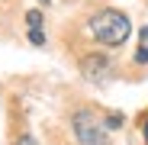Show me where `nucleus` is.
<instances>
[{
    "mask_svg": "<svg viewBox=\"0 0 148 145\" xmlns=\"http://www.w3.org/2000/svg\"><path fill=\"white\" fill-rule=\"evenodd\" d=\"M90 36L97 42L116 48V45H122L132 36V23H129L126 13H119V10H100V13L90 16Z\"/></svg>",
    "mask_w": 148,
    "mask_h": 145,
    "instance_id": "nucleus-1",
    "label": "nucleus"
},
{
    "mask_svg": "<svg viewBox=\"0 0 148 145\" xmlns=\"http://www.w3.org/2000/svg\"><path fill=\"white\" fill-rule=\"evenodd\" d=\"M74 135H77L81 145H110L106 126H103L90 110H81L77 116H74Z\"/></svg>",
    "mask_w": 148,
    "mask_h": 145,
    "instance_id": "nucleus-2",
    "label": "nucleus"
},
{
    "mask_svg": "<svg viewBox=\"0 0 148 145\" xmlns=\"http://www.w3.org/2000/svg\"><path fill=\"white\" fill-rule=\"evenodd\" d=\"M81 74L90 81V84H106L113 78V61L106 55H87L81 61Z\"/></svg>",
    "mask_w": 148,
    "mask_h": 145,
    "instance_id": "nucleus-3",
    "label": "nucleus"
},
{
    "mask_svg": "<svg viewBox=\"0 0 148 145\" xmlns=\"http://www.w3.org/2000/svg\"><path fill=\"white\" fill-rule=\"evenodd\" d=\"M26 23H29V42H32V45H45V32H42V13H39V10H29V13H26Z\"/></svg>",
    "mask_w": 148,
    "mask_h": 145,
    "instance_id": "nucleus-4",
    "label": "nucleus"
},
{
    "mask_svg": "<svg viewBox=\"0 0 148 145\" xmlns=\"http://www.w3.org/2000/svg\"><path fill=\"white\" fill-rule=\"evenodd\" d=\"M135 61L138 65H148V26L138 32V48H135Z\"/></svg>",
    "mask_w": 148,
    "mask_h": 145,
    "instance_id": "nucleus-5",
    "label": "nucleus"
},
{
    "mask_svg": "<svg viewBox=\"0 0 148 145\" xmlns=\"http://www.w3.org/2000/svg\"><path fill=\"white\" fill-rule=\"evenodd\" d=\"M106 126H110V129H119V126H122V116H119V113H113V116L106 119Z\"/></svg>",
    "mask_w": 148,
    "mask_h": 145,
    "instance_id": "nucleus-6",
    "label": "nucleus"
},
{
    "mask_svg": "<svg viewBox=\"0 0 148 145\" xmlns=\"http://www.w3.org/2000/svg\"><path fill=\"white\" fill-rule=\"evenodd\" d=\"M19 145H36V139H32V135H23V139H19Z\"/></svg>",
    "mask_w": 148,
    "mask_h": 145,
    "instance_id": "nucleus-7",
    "label": "nucleus"
},
{
    "mask_svg": "<svg viewBox=\"0 0 148 145\" xmlns=\"http://www.w3.org/2000/svg\"><path fill=\"white\" fill-rule=\"evenodd\" d=\"M145 142H148V119H145Z\"/></svg>",
    "mask_w": 148,
    "mask_h": 145,
    "instance_id": "nucleus-8",
    "label": "nucleus"
},
{
    "mask_svg": "<svg viewBox=\"0 0 148 145\" xmlns=\"http://www.w3.org/2000/svg\"><path fill=\"white\" fill-rule=\"evenodd\" d=\"M39 3H48V0H39Z\"/></svg>",
    "mask_w": 148,
    "mask_h": 145,
    "instance_id": "nucleus-9",
    "label": "nucleus"
}]
</instances>
